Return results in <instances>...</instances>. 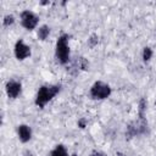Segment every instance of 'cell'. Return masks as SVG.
Segmentation results:
<instances>
[{"label":"cell","instance_id":"6da1fadb","mask_svg":"<svg viewBox=\"0 0 156 156\" xmlns=\"http://www.w3.org/2000/svg\"><path fill=\"white\" fill-rule=\"evenodd\" d=\"M146 100L143 98L139 102V108H138V118L129 123L127 126L126 135L128 138H133L139 134H145L147 129V122L145 118V111H146Z\"/></svg>","mask_w":156,"mask_h":156},{"label":"cell","instance_id":"7a4b0ae2","mask_svg":"<svg viewBox=\"0 0 156 156\" xmlns=\"http://www.w3.org/2000/svg\"><path fill=\"white\" fill-rule=\"evenodd\" d=\"M60 89L61 87L58 84H44L39 88V90L37 91V95H35V105L39 107V108H44L45 105L51 101L58 93H60Z\"/></svg>","mask_w":156,"mask_h":156},{"label":"cell","instance_id":"3957f363","mask_svg":"<svg viewBox=\"0 0 156 156\" xmlns=\"http://www.w3.org/2000/svg\"><path fill=\"white\" fill-rule=\"evenodd\" d=\"M68 40H69V35L68 34H62L56 40L55 56H56L57 62L61 63V65L68 63V61L71 58V50H69Z\"/></svg>","mask_w":156,"mask_h":156},{"label":"cell","instance_id":"277c9868","mask_svg":"<svg viewBox=\"0 0 156 156\" xmlns=\"http://www.w3.org/2000/svg\"><path fill=\"white\" fill-rule=\"evenodd\" d=\"M111 93H112L111 87L107 83L101 80H96L89 90L90 98L94 100H105L111 95Z\"/></svg>","mask_w":156,"mask_h":156},{"label":"cell","instance_id":"5b68a950","mask_svg":"<svg viewBox=\"0 0 156 156\" xmlns=\"http://www.w3.org/2000/svg\"><path fill=\"white\" fill-rule=\"evenodd\" d=\"M21 18V24L23 28H26L27 30H33L37 28L38 23H39V17L38 15H35L33 11L30 10H24L21 12L20 15Z\"/></svg>","mask_w":156,"mask_h":156},{"label":"cell","instance_id":"8992f818","mask_svg":"<svg viewBox=\"0 0 156 156\" xmlns=\"http://www.w3.org/2000/svg\"><path fill=\"white\" fill-rule=\"evenodd\" d=\"M13 52H15V57L18 61H23L26 58H28L32 54V49L29 45H27L22 39L17 40L13 48Z\"/></svg>","mask_w":156,"mask_h":156},{"label":"cell","instance_id":"52a82bcc","mask_svg":"<svg viewBox=\"0 0 156 156\" xmlns=\"http://www.w3.org/2000/svg\"><path fill=\"white\" fill-rule=\"evenodd\" d=\"M5 91H6V95L10 98V99H17L21 93H22V84L21 82L16 80V79H11L6 83L5 85Z\"/></svg>","mask_w":156,"mask_h":156},{"label":"cell","instance_id":"ba28073f","mask_svg":"<svg viewBox=\"0 0 156 156\" xmlns=\"http://www.w3.org/2000/svg\"><path fill=\"white\" fill-rule=\"evenodd\" d=\"M32 135H33L32 128L28 124H20L17 127V136L21 143H23V144L28 143L32 139Z\"/></svg>","mask_w":156,"mask_h":156},{"label":"cell","instance_id":"9c48e42d","mask_svg":"<svg viewBox=\"0 0 156 156\" xmlns=\"http://www.w3.org/2000/svg\"><path fill=\"white\" fill-rule=\"evenodd\" d=\"M50 35V27L48 24H41L38 29H37V37L39 40L44 41L46 40V38Z\"/></svg>","mask_w":156,"mask_h":156},{"label":"cell","instance_id":"30bf717a","mask_svg":"<svg viewBox=\"0 0 156 156\" xmlns=\"http://www.w3.org/2000/svg\"><path fill=\"white\" fill-rule=\"evenodd\" d=\"M50 156H69V155H68L67 149H66L62 144H58V145H56V146L51 150Z\"/></svg>","mask_w":156,"mask_h":156},{"label":"cell","instance_id":"8fae6325","mask_svg":"<svg viewBox=\"0 0 156 156\" xmlns=\"http://www.w3.org/2000/svg\"><path fill=\"white\" fill-rule=\"evenodd\" d=\"M152 55H154L152 49L149 48V46H145L144 50H143V60H144V62H149V61L151 60Z\"/></svg>","mask_w":156,"mask_h":156},{"label":"cell","instance_id":"7c38bea8","mask_svg":"<svg viewBox=\"0 0 156 156\" xmlns=\"http://www.w3.org/2000/svg\"><path fill=\"white\" fill-rule=\"evenodd\" d=\"M13 23H15V17H13V15H6V16L4 17V20H2L4 27H10V26H12Z\"/></svg>","mask_w":156,"mask_h":156},{"label":"cell","instance_id":"4fadbf2b","mask_svg":"<svg viewBox=\"0 0 156 156\" xmlns=\"http://www.w3.org/2000/svg\"><path fill=\"white\" fill-rule=\"evenodd\" d=\"M98 43H99V37L96 34H91L88 39V45L90 48H94L95 45H98Z\"/></svg>","mask_w":156,"mask_h":156},{"label":"cell","instance_id":"5bb4252c","mask_svg":"<svg viewBox=\"0 0 156 156\" xmlns=\"http://www.w3.org/2000/svg\"><path fill=\"white\" fill-rule=\"evenodd\" d=\"M89 156H107L105 152H102V151H100V150H93L91 152H90V155Z\"/></svg>","mask_w":156,"mask_h":156},{"label":"cell","instance_id":"9a60e30c","mask_svg":"<svg viewBox=\"0 0 156 156\" xmlns=\"http://www.w3.org/2000/svg\"><path fill=\"white\" fill-rule=\"evenodd\" d=\"M85 123H87V121H85L84 118H82V119H79V121H78V127L84 128V127H85Z\"/></svg>","mask_w":156,"mask_h":156},{"label":"cell","instance_id":"2e32d148","mask_svg":"<svg viewBox=\"0 0 156 156\" xmlns=\"http://www.w3.org/2000/svg\"><path fill=\"white\" fill-rule=\"evenodd\" d=\"M24 155H26V156H33V154H32V151H28V150H26V152H24Z\"/></svg>","mask_w":156,"mask_h":156},{"label":"cell","instance_id":"e0dca14e","mask_svg":"<svg viewBox=\"0 0 156 156\" xmlns=\"http://www.w3.org/2000/svg\"><path fill=\"white\" fill-rule=\"evenodd\" d=\"M116 155H117V156H126V155H124V154H122V152H119V151H118V152H117V154H116Z\"/></svg>","mask_w":156,"mask_h":156}]
</instances>
